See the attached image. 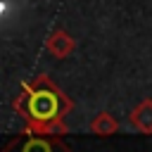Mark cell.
Instances as JSON below:
<instances>
[{"label": "cell", "instance_id": "1", "mask_svg": "<svg viewBox=\"0 0 152 152\" xmlns=\"http://www.w3.org/2000/svg\"><path fill=\"white\" fill-rule=\"evenodd\" d=\"M12 107L19 112V116H24L26 131L57 135V133H66L64 116L71 112L74 102L45 74H38L36 78L21 86Z\"/></svg>", "mask_w": 152, "mask_h": 152}, {"label": "cell", "instance_id": "2", "mask_svg": "<svg viewBox=\"0 0 152 152\" xmlns=\"http://www.w3.org/2000/svg\"><path fill=\"white\" fill-rule=\"evenodd\" d=\"M64 147L59 142V135H45V133H33V131H24L17 138H12L2 152H55Z\"/></svg>", "mask_w": 152, "mask_h": 152}, {"label": "cell", "instance_id": "3", "mask_svg": "<svg viewBox=\"0 0 152 152\" xmlns=\"http://www.w3.org/2000/svg\"><path fill=\"white\" fill-rule=\"evenodd\" d=\"M128 124H131L138 133H142V135H152V100H150V97L140 100V102L131 109V114H128Z\"/></svg>", "mask_w": 152, "mask_h": 152}, {"label": "cell", "instance_id": "4", "mask_svg": "<svg viewBox=\"0 0 152 152\" xmlns=\"http://www.w3.org/2000/svg\"><path fill=\"white\" fill-rule=\"evenodd\" d=\"M74 48H76V40H74L64 28L52 31V33L48 36V40H45V50H48L52 57H57V59L69 57V55L74 52Z\"/></svg>", "mask_w": 152, "mask_h": 152}, {"label": "cell", "instance_id": "5", "mask_svg": "<svg viewBox=\"0 0 152 152\" xmlns=\"http://www.w3.org/2000/svg\"><path fill=\"white\" fill-rule=\"evenodd\" d=\"M90 133L93 135H100V138H109L114 133H119V121L109 114V112H97L93 119H90Z\"/></svg>", "mask_w": 152, "mask_h": 152}]
</instances>
